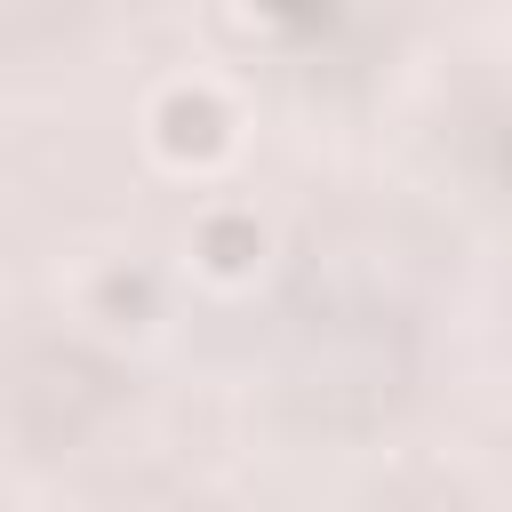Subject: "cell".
Masks as SVG:
<instances>
[{"label":"cell","instance_id":"obj_3","mask_svg":"<svg viewBox=\"0 0 512 512\" xmlns=\"http://www.w3.org/2000/svg\"><path fill=\"white\" fill-rule=\"evenodd\" d=\"M104 304H112V312H144L152 288H144V280H104Z\"/></svg>","mask_w":512,"mask_h":512},{"label":"cell","instance_id":"obj_2","mask_svg":"<svg viewBox=\"0 0 512 512\" xmlns=\"http://www.w3.org/2000/svg\"><path fill=\"white\" fill-rule=\"evenodd\" d=\"M200 256H208V272H248V264L264 256V232H256V216H240V208L208 216V224H200Z\"/></svg>","mask_w":512,"mask_h":512},{"label":"cell","instance_id":"obj_1","mask_svg":"<svg viewBox=\"0 0 512 512\" xmlns=\"http://www.w3.org/2000/svg\"><path fill=\"white\" fill-rule=\"evenodd\" d=\"M152 128H160V152L168 160H216L224 136H232V112L208 88H168L160 112H152Z\"/></svg>","mask_w":512,"mask_h":512}]
</instances>
